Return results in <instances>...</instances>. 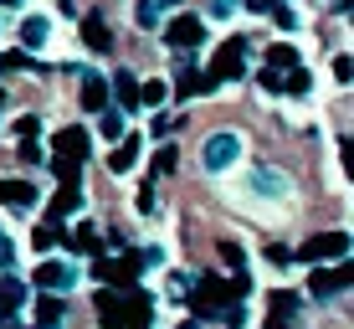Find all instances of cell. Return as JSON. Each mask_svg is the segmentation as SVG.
Masks as SVG:
<instances>
[{"label": "cell", "instance_id": "ba28073f", "mask_svg": "<svg viewBox=\"0 0 354 329\" xmlns=\"http://www.w3.org/2000/svg\"><path fill=\"white\" fill-rule=\"evenodd\" d=\"M52 150L62 154V160H82V154H88V134L82 129H62V134H52Z\"/></svg>", "mask_w": 354, "mask_h": 329}, {"label": "cell", "instance_id": "8fae6325", "mask_svg": "<svg viewBox=\"0 0 354 329\" xmlns=\"http://www.w3.org/2000/svg\"><path fill=\"white\" fill-rule=\"evenodd\" d=\"M46 36H52V21H46V16H26V26H21V46H26V52H41Z\"/></svg>", "mask_w": 354, "mask_h": 329}, {"label": "cell", "instance_id": "7402d4cb", "mask_svg": "<svg viewBox=\"0 0 354 329\" xmlns=\"http://www.w3.org/2000/svg\"><path fill=\"white\" fill-rule=\"evenodd\" d=\"M97 134H103V139H124V114H113V108H108V114L97 118Z\"/></svg>", "mask_w": 354, "mask_h": 329}, {"label": "cell", "instance_id": "3957f363", "mask_svg": "<svg viewBox=\"0 0 354 329\" xmlns=\"http://www.w3.org/2000/svg\"><path fill=\"white\" fill-rule=\"evenodd\" d=\"M324 258H349V231H324L308 247H298V263H324Z\"/></svg>", "mask_w": 354, "mask_h": 329}, {"label": "cell", "instance_id": "ffe728a7", "mask_svg": "<svg viewBox=\"0 0 354 329\" xmlns=\"http://www.w3.org/2000/svg\"><path fill=\"white\" fill-rule=\"evenodd\" d=\"M36 324H41V329L62 324V299H52V294H46L41 303H36Z\"/></svg>", "mask_w": 354, "mask_h": 329}, {"label": "cell", "instance_id": "836d02e7", "mask_svg": "<svg viewBox=\"0 0 354 329\" xmlns=\"http://www.w3.org/2000/svg\"><path fill=\"white\" fill-rule=\"evenodd\" d=\"M241 6H247V10H252V16H262V10H272V6H277V0H241Z\"/></svg>", "mask_w": 354, "mask_h": 329}, {"label": "cell", "instance_id": "83f0119b", "mask_svg": "<svg viewBox=\"0 0 354 329\" xmlns=\"http://www.w3.org/2000/svg\"><path fill=\"white\" fill-rule=\"evenodd\" d=\"M272 21L283 31H292V26H298V10H292V6H272Z\"/></svg>", "mask_w": 354, "mask_h": 329}, {"label": "cell", "instance_id": "9a60e30c", "mask_svg": "<svg viewBox=\"0 0 354 329\" xmlns=\"http://www.w3.org/2000/svg\"><path fill=\"white\" fill-rule=\"evenodd\" d=\"M82 42H88L93 52H108V46H113V42H108V26H103L97 16H88V21H82Z\"/></svg>", "mask_w": 354, "mask_h": 329}, {"label": "cell", "instance_id": "7a4b0ae2", "mask_svg": "<svg viewBox=\"0 0 354 329\" xmlns=\"http://www.w3.org/2000/svg\"><path fill=\"white\" fill-rule=\"evenodd\" d=\"M241 67H247V42L236 36V42H221V52H216V62H211L205 78H211V82H236Z\"/></svg>", "mask_w": 354, "mask_h": 329}, {"label": "cell", "instance_id": "6da1fadb", "mask_svg": "<svg viewBox=\"0 0 354 329\" xmlns=\"http://www.w3.org/2000/svg\"><path fill=\"white\" fill-rule=\"evenodd\" d=\"M201 160H205L211 175H221V170H231L241 160V139H236V134H211V139L201 144Z\"/></svg>", "mask_w": 354, "mask_h": 329}, {"label": "cell", "instance_id": "30bf717a", "mask_svg": "<svg viewBox=\"0 0 354 329\" xmlns=\"http://www.w3.org/2000/svg\"><path fill=\"white\" fill-rule=\"evenodd\" d=\"M26 299H31V288L21 283V278H0V314L26 309Z\"/></svg>", "mask_w": 354, "mask_h": 329}, {"label": "cell", "instance_id": "cb8c5ba5", "mask_svg": "<svg viewBox=\"0 0 354 329\" xmlns=\"http://www.w3.org/2000/svg\"><path fill=\"white\" fill-rule=\"evenodd\" d=\"M175 165H180V150H175V144H165V150L154 154V170H160V175H175Z\"/></svg>", "mask_w": 354, "mask_h": 329}, {"label": "cell", "instance_id": "603a6c76", "mask_svg": "<svg viewBox=\"0 0 354 329\" xmlns=\"http://www.w3.org/2000/svg\"><path fill=\"white\" fill-rule=\"evenodd\" d=\"M72 247H77V252H103V247H97V231H93L88 222H82L77 231H72Z\"/></svg>", "mask_w": 354, "mask_h": 329}, {"label": "cell", "instance_id": "f546056e", "mask_svg": "<svg viewBox=\"0 0 354 329\" xmlns=\"http://www.w3.org/2000/svg\"><path fill=\"white\" fill-rule=\"evenodd\" d=\"M349 72H354V67H349V57L339 52V57H334V82H339V88H344V82H349Z\"/></svg>", "mask_w": 354, "mask_h": 329}, {"label": "cell", "instance_id": "9c48e42d", "mask_svg": "<svg viewBox=\"0 0 354 329\" xmlns=\"http://www.w3.org/2000/svg\"><path fill=\"white\" fill-rule=\"evenodd\" d=\"M344 283H349V263H344V258H339V267H334V273H313V278H308V288H313V294H319V299L339 294V288H344Z\"/></svg>", "mask_w": 354, "mask_h": 329}, {"label": "cell", "instance_id": "2e32d148", "mask_svg": "<svg viewBox=\"0 0 354 329\" xmlns=\"http://www.w3.org/2000/svg\"><path fill=\"white\" fill-rule=\"evenodd\" d=\"M113 93H118V103H124V108H139V82H133V72H118Z\"/></svg>", "mask_w": 354, "mask_h": 329}, {"label": "cell", "instance_id": "5bb4252c", "mask_svg": "<svg viewBox=\"0 0 354 329\" xmlns=\"http://www.w3.org/2000/svg\"><path fill=\"white\" fill-rule=\"evenodd\" d=\"M165 6H169V0H139V10H133V21H139L144 31H154V26H160V21H165Z\"/></svg>", "mask_w": 354, "mask_h": 329}, {"label": "cell", "instance_id": "4dcf8cb0", "mask_svg": "<svg viewBox=\"0 0 354 329\" xmlns=\"http://www.w3.org/2000/svg\"><path fill=\"white\" fill-rule=\"evenodd\" d=\"M169 299H190V278H180V273L169 278Z\"/></svg>", "mask_w": 354, "mask_h": 329}, {"label": "cell", "instance_id": "e0dca14e", "mask_svg": "<svg viewBox=\"0 0 354 329\" xmlns=\"http://www.w3.org/2000/svg\"><path fill=\"white\" fill-rule=\"evenodd\" d=\"M165 98H169V82H165V78H149V82H139V103L160 108Z\"/></svg>", "mask_w": 354, "mask_h": 329}, {"label": "cell", "instance_id": "277c9868", "mask_svg": "<svg viewBox=\"0 0 354 329\" xmlns=\"http://www.w3.org/2000/svg\"><path fill=\"white\" fill-rule=\"evenodd\" d=\"M165 42H169V52H175V46H180V52H190V46L205 42V21L201 16H175L165 26Z\"/></svg>", "mask_w": 354, "mask_h": 329}, {"label": "cell", "instance_id": "8992f818", "mask_svg": "<svg viewBox=\"0 0 354 329\" xmlns=\"http://www.w3.org/2000/svg\"><path fill=\"white\" fill-rule=\"evenodd\" d=\"M247 186H252V190H257V196H272V201H283V196H288V190H292V186H288V180H283V175H277V170H267V165H257V170H252V175H247Z\"/></svg>", "mask_w": 354, "mask_h": 329}, {"label": "cell", "instance_id": "e575fe53", "mask_svg": "<svg viewBox=\"0 0 354 329\" xmlns=\"http://www.w3.org/2000/svg\"><path fill=\"white\" fill-rule=\"evenodd\" d=\"M10 252H16V247H10V237L0 231V267H10Z\"/></svg>", "mask_w": 354, "mask_h": 329}, {"label": "cell", "instance_id": "4316f807", "mask_svg": "<svg viewBox=\"0 0 354 329\" xmlns=\"http://www.w3.org/2000/svg\"><path fill=\"white\" fill-rule=\"evenodd\" d=\"M267 62H272V67H298V52H292V46H272Z\"/></svg>", "mask_w": 354, "mask_h": 329}, {"label": "cell", "instance_id": "ac0fdd59", "mask_svg": "<svg viewBox=\"0 0 354 329\" xmlns=\"http://www.w3.org/2000/svg\"><path fill=\"white\" fill-rule=\"evenodd\" d=\"M82 206V196H77V186H67L62 196H52V222H62V216H72Z\"/></svg>", "mask_w": 354, "mask_h": 329}, {"label": "cell", "instance_id": "74e56055", "mask_svg": "<svg viewBox=\"0 0 354 329\" xmlns=\"http://www.w3.org/2000/svg\"><path fill=\"white\" fill-rule=\"evenodd\" d=\"M0 6H16V0H0Z\"/></svg>", "mask_w": 354, "mask_h": 329}, {"label": "cell", "instance_id": "5b68a950", "mask_svg": "<svg viewBox=\"0 0 354 329\" xmlns=\"http://www.w3.org/2000/svg\"><path fill=\"white\" fill-rule=\"evenodd\" d=\"M72 278H77V273H72L67 263H52V258L36 267V288H46V294H62V288H72Z\"/></svg>", "mask_w": 354, "mask_h": 329}, {"label": "cell", "instance_id": "7c38bea8", "mask_svg": "<svg viewBox=\"0 0 354 329\" xmlns=\"http://www.w3.org/2000/svg\"><path fill=\"white\" fill-rule=\"evenodd\" d=\"M133 165H139V139H124L113 154H108V170H113V175H129Z\"/></svg>", "mask_w": 354, "mask_h": 329}, {"label": "cell", "instance_id": "4fadbf2b", "mask_svg": "<svg viewBox=\"0 0 354 329\" xmlns=\"http://www.w3.org/2000/svg\"><path fill=\"white\" fill-rule=\"evenodd\" d=\"M82 108H88V114H103V108H108V82L103 78L82 82Z\"/></svg>", "mask_w": 354, "mask_h": 329}, {"label": "cell", "instance_id": "484cf974", "mask_svg": "<svg viewBox=\"0 0 354 329\" xmlns=\"http://www.w3.org/2000/svg\"><path fill=\"white\" fill-rule=\"evenodd\" d=\"M10 129H16L21 139H36V134H41V118H36V114H21L16 124H10Z\"/></svg>", "mask_w": 354, "mask_h": 329}, {"label": "cell", "instance_id": "44dd1931", "mask_svg": "<svg viewBox=\"0 0 354 329\" xmlns=\"http://www.w3.org/2000/svg\"><path fill=\"white\" fill-rule=\"evenodd\" d=\"M52 242H62V226H57V222H41L31 231V247L36 252H52Z\"/></svg>", "mask_w": 354, "mask_h": 329}, {"label": "cell", "instance_id": "d6a6232c", "mask_svg": "<svg viewBox=\"0 0 354 329\" xmlns=\"http://www.w3.org/2000/svg\"><path fill=\"white\" fill-rule=\"evenodd\" d=\"M221 258H226L231 267H241V247H236V242H221Z\"/></svg>", "mask_w": 354, "mask_h": 329}, {"label": "cell", "instance_id": "d6986e66", "mask_svg": "<svg viewBox=\"0 0 354 329\" xmlns=\"http://www.w3.org/2000/svg\"><path fill=\"white\" fill-rule=\"evenodd\" d=\"M277 88H283V93H292V98H308V88H313V78H308V72H303V67H292V72H288V78H283V82H277Z\"/></svg>", "mask_w": 354, "mask_h": 329}, {"label": "cell", "instance_id": "1f68e13d", "mask_svg": "<svg viewBox=\"0 0 354 329\" xmlns=\"http://www.w3.org/2000/svg\"><path fill=\"white\" fill-rule=\"evenodd\" d=\"M205 10H211V16H216V21H226V16H231V10H236V0H211V6H205Z\"/></svg>", "mask_w": 354, "mask_h": 329}, {"label": "cell", "instance_id": "d4e9b609", "mask_svg": "<svg viewBox=\"0 0 354 329\" xmlns=\"http://www.w3.org/2000/svg\"><path fill=\"white\" fill-rule=\"evenodd\" d=\"M93 273H97V278H108V283H124V278H129V263H97Z\"/></svg>", "mask_w": 354, "mask_h": 329}, {"label": "cell", "instance_id": "d590c367", "mask_svg": "<svg viewBox=\"0 0 354 329\" xmlns=\"http://www.w3.org/2000/svg\"><path fill=\"white\" fill-rule=\"evenodd\" d=\"M328 6H334L339 16H349V6H354V0H328Z\"/></svg>", "mask_w": 354, "mask_h": 329}, {"label": "cell", "instance_id": "8d00e7d4", "mask_svg": "<svg viewBox=\"0 0 354 329\" xmlns=\"http://www.w3.org/2000/svg\"><path fill=\"white\" fill-rule=\"evenodd\" d=\"M180 329H201V324H195V319H185V324H180Z\"/></svg>", "mask_w": 354, "mask_h": 329}, {"label": "cell", "instance_id": "f1b7e54d", "mask_svg": "<svg viewBox=\"0 0 354 329\" xmlns=\"http://www.w3.org/2000/svg\"><path fill=\"white\" fill-rule=\"evenodd\" d=\"M52 170L67 180V186H77V160H62V154H57V160H52Z\"/></svg>", "mask_w": 354, "mask_h": 329}, {"label": "cell", "instance_id": "52a82bcc", "mask_svg": "<svg viewBox=\"0 0 354 329\" xmlns=\"http://www.w3.org/2000/svg\"><path fill=\"white\" fill-rule=\"evenodd\" d=\"M41 196H36V186H26V180H0V206H10V211H21V206H36Z\"/></svg>", "mask_w": 354, "mask_h": 329}]
</instances>
